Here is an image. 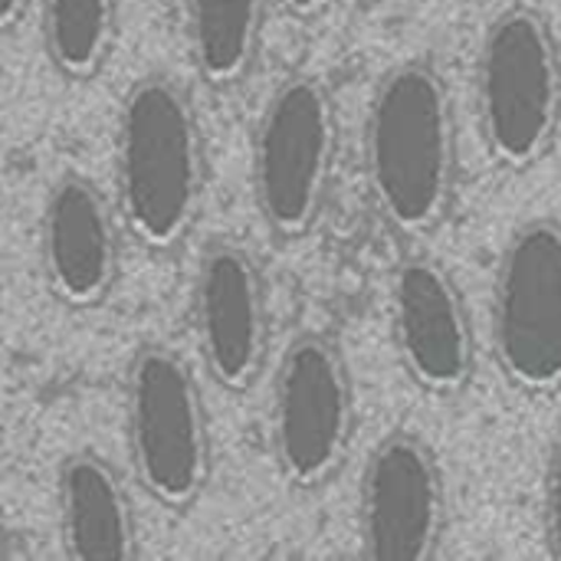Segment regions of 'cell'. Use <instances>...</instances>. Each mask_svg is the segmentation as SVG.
Wrapping results in <instances>:
<instances>
[{
  "mask_svg": "<svg viewBox=\"0 0 561 561\" xmlns=\"http://www.w3.org/2000/svg\"><path fill=\"white\" fill-rule=\"evenodd\" d=\"M365 174L391 230L421 237L447 217L457 184V125L447 82L434 66L411 59L375 85Z\"/></svg>",
  "mask_w": 561,
  "mask_h": 561,
  "instance_id": "6da1fadb",
  "label": "cell"
},
{
  "mask_svg": "<svg viewBox=\"0 0 561 561\" xmlns=\"http://www.w3.org/2000/svg\"><path fill=\"white\" fill-rule=\"evenodd\" d=\"M115 184L122 217L151 250L178 247L204 204V131L187 92L168 76L138 79L118 108Z\"/></svg>",
  "mask_w": 561,
  "mask_h": 561,
  "instance_id": "7a4b0ae2",
  "label": "cell"
},
{
  "mask_svg": "<svg viewBox=\"0 0 561 561\" xmlns=\"http://www.w3.org/2000/svg\"><path fill=\"white\" fill-rule=\"evenodd\" d=\"M477 112L490 154L513 171L546 158L561 125V56L549 20L506 7L477 56Z\"/></svg>",
  "mask_w": 561,
  "mask_h": 561,
  "instance_id": "3957f363",
  "label": "cell"
},
{
  "mask_svg": "<svg viewBox=\"0 0 561 561\" xmlns=\"http://www.w3.org/2000/svg\"><path fill=\"white\" fill-rule=\"evenodd\" d=\"M125 417L141 486L168 510L191 506L210 477V424L191 365L171 348H141L128 368Z\"/></svg>",
  "mask_w": 561,
  "mask_h": 561,
  "instance_id": "277c9868",
  "label": "cell"
},
{
  "mask_svg": "<svg viewBox=\"0 0 561 561\" xmlns=\"http://www.w3.org/2000/svg\"><path fill=\"white\" fill-rule=\"evenodd\" d=\"M339 148L335 105L312 76L286 79L263 105L253 135V194L266 227L302 237L322 214Z\"/></svg>",
  "mask_w": 561,
  "mask_h": 561,
  "instance_id": "5b68a950",
  "label": "cell"
},
{
  "mask_svg": "<svg viewBox=\"0 0 561 561\" xmlns=\"http://www.w3.org/2000/svg\"><path fill=\"white\" fill-rule=\"evenodd\" d=\"M355 388L342 352L322 335L286 345L270 398V440L283 480L296 490L329 483L355 437Z\"/></svg>",
  "mask_w": 561,
  "mask_h": 561,
  "instance_id": "8992f818",
  "label": "cell"
},
{
  "mask_svg": "<svg viewBox=\"0 0 561 561\" xmlns=\"http://www.w3.org/2000/svg\"><path fill=\"white\" fill-rule=\"evenodd\" d=\"M493 355L526 394L561 391V224H523L496 263Z\"/></svg>",
  "mask_w": 561,
  "mask_h": 561,
  "instance_id": "52a82bcc",
  "label": "cell"
},
{
  "mask_svg": "<svg viewBox=\"0 0 561 561\" xmlns=\"http://www.w3.org/2000/svg\"><path fill=\"white\" fill-rule=\"evenodd\" d=\"M447 526V486L437 454L414 434L385 437L362 473L358 533L371 561H427Z\"/></svg>",
  "mask_w": 561,
  "mask_h": 561,
  "instance_id": "ba28073f",
  "label": "cell"
},
{
  "mask_svg": "<svg viewBox=\"0 0 561 561\" xmlns=\"http://www.w3.org/2000/svg\"><path fill=\"white\" fill-rule=\"evenodd\" d=\"M194 332L210 378L227 391H247L270 342L266 286L256 260L230 240L201 253L194 273Z\"/></svg>",
  "mask_w": 561,
  "mask_h": 561,
  "instance_id": "9c48e42d",
  "label": "cell"
},
{
  "mask_svg": "<svg viewBox=\"0 0 561 561\" xmlns=\"http://www.w3.org/2000/svg\"><path fill=\"white\" fill-rule=\"evenodd\" d=\"M391 329L398 358L417 388L440 398L467 388L477 362L473 325L457 283L440 263L411 256L394 270Z\"/></svg>",
  "mask_w": 561,
  "mask_h": 561,
  "instance_id": "30bf717a",
  "label": "cell"
},
{
  "mask_svg": "<svg viewBox=\"0 0 561 561\" xmlns=\"http://www.w3.org/2000/svg\"><path fill=\"white\" fill-rule=\"evenodd\" d=\"M39 256L49 293L72 309L105 302L118 276V230L108 201L82 174H62L43 204Z\"/></svg>",
  "mask_w": 561,
  "mask_h": 561,
  "instance_id": "8fae6325",
  "label": "cell"
},
{
  "mask_svg": "<svg viewBox=\"0 0 561 561\" xmlns=\"http://www.w3.org/2000/svg\"><path fill=\"white\" fill-rule=\"evenodd\" d=\"M62 549L76 561L135 559V513L118 473L95 454H72L56 477Z\"/></svg>",
  "mask_w": 561,
  "mask_h": 561,
  "instance_id": "7c38bea8",
  "label": "cell"
},
{
  "mask_svg": "<svg viewBox=\"0 0 561 561\" xmlns=\"http://www.w3.org/2000/svg\"><path fill=\"white\" fill-rule=\"evenodd\" d=\"M266 0H184L187 53L197 76L214 89L247 79L256 62Z\"/></svg>",
  "mask_w": 561,
  "mask_h": 561,
  "instance_id": "4fadbf2b",
  "label": "cell"
},
{
  "mask_svg": "<svg viewBox=\"0 0 561 561\" xmlns=\"http://www.w3.org/2000/svg\"><path fill=\"white\" fill-rule=\"evenodd\" d=\"M118 0H43V46L66 79H92L115 43Z\"/></svg>",
  "mask_w": 561,
  "mask_h": 561,
  "instance_id": "5bb4252c",
  "label": "cell"
},
{
  "mask_svg": "<svg viewBox=\"0 0 561 561\" xmlns=\"http://www.w3.org/2000/svg\"><path fill=\"white\" fill-rule=\"evenodd\" d=\"M546 542L549 552L561 559V424L546 467Z\"/></svg>",
  "mask_w": 561,
  "mask_h": 561,
  "instance_id": "9a60e30c",
  "label": "cell"
},
{
  "mask_svg": "<svg viewBox=\"0 0 561 561\" xmlns=\"http://www.w3.org/2000/svg\"><path fill=\"white\" fill-rule=\"evenodd\" d=\"M289 16H296V20H316V16H322L335 0H276Z\"/></svg>",
  "mask_w": 561,
  "mask_h": 561,
  "instance_id": "2e32d148",
  "label": "cell"
},
{
  "mask_svg": "<svg viewBox=\"0 0 561 561\" xmlns=\"http://www.w3.org/2000/svg\"><path fill=\"white\" fill-rule=\"evenodd\" d=\"M26 3H30V0H0V30L13 26V23L23 16Z\"/></svg>",
  "mask_w": 561,
  "mask_h": 561,
  "instance_id": "e0dca14e",
  "label": "cell"
},
{
  "mask_svg": "<svg viewBox=\"0 0 561 561\" xmlns=\"http://www.w3.org/2000/svg\"><path fill=\"white\" fill-rule=\"evenodd\" d=\"M0 556H3V516H0Z\"/></svg>",
  "mask_w": 561,
  "mask_h": 561,
  "instance_id": "ac0fdd59",
  "label": "cell"
}]
</instances>
